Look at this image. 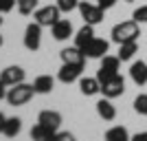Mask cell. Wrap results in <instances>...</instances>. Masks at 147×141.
<instances>
[{"mask_svg": "<svg viewBox=\"0 0 147 141\" xmlns=\"http://www.w3.org/2000/svg\"><path fill=\"white\" fill-rule=\"evenodd\" d=\"M112 42L123 44V42H132V40H138L141 35V29H138V22L136 20H125V22H119L112 29Z\"/></svg>", "mask_w": 147, "mask_h": 141, "instance_id": "obj_1", "label": "cell"}, {"mask_svg": "<svg viewBox=\"0 0 147 141\" xmlns=\"http://www.w3.org/2000/svg\"><path fill=\"white\" fill-rule=\"evenodd\" d=\"M33 95H35L33 84H24V82H20V84H16V86H9L5 99L9 101V106H24L26 101H31Z\"/></svg>", "mask_w": 147, "mask_h": 141, "instance_id": "obj_2", "label": "cell"}, {"mask_svg": "<svg viewBox=\"0 0 147 141\" xmlns=\"http://www.w3.org/2000/svg\"><path fill=\"white\" fill-rule=\"evenodd\" d=\"M81 11V18H84V22L86 25H101L103 22V13H105V9H101L99 5H92V2H79V7H77Z\"/></svg>", "mask_w": 147, "mask_h": 141, "instance_id": "obj_3", "label": "cell"}, {"mask_svg": "<svg viewBox=\"0 0 147 141\" xmlns=\"http://www.w3.org/2000/svg\"><path fill=\"white\" fill-rule=\"evenodd\" d=\"M59 7L57 5H46V7H42V9H35L33 11V18H35V22L40 27H53L59 20Z\"/></svg>", "mask_w": 147, "mask_h": 141, "instance_id": "obj_4", "label": "cell"}, {"mask_svg": "<svg viewBox=\"0 0 147 141\" xmlns=\"http://www.w3.org/2000/svg\"><path fill=\"white\" fill-rule=\"evenodd\" d=\"M119 66H121V60H119V55H103L101 57V66H99L97 71V80L99 82H105L110 80V77H114V75H119Z\"/></svg>", "mask_w": 147, "mask_h": 141, "instance_id": "obj_5", "label": "cell"}, {"mask_svg": "<svg viewBox=\"0 0 147 141\" xmlns=\"http://www.w3.org/2000/svg\"><path fill=\"white\" fill-rule=\"evenodd\" d=\"M123 91H125V80L121 77V73L110 77V80H105V82H101V93H103V97H108V99L121 97Z\"/></svg>", "mask_w": 147, "mask_h": 141, "instance_id": "obj_6", "label": "cell"}, {"mask_svg": "<svg viewBox=\"0 0 147 141\" xmlns=\"http://www.w3.org/2000/svg\"><path fill=\"white\" fill-rule=\"evenodd\" d=\"M108 40H103V37H92L90 42L84 46V53H86V57H90V60H101V57L108 53Z\"/></svg>", "mask_w": 147, "mask_h": 141, "instance_id": "obj_7", "label": "cell"}, {"mask_svg": "<svg viewBox=\"0 0 147 141\" xmlns=\"http://www.w3.org/2000/svg\"><path fill=\"white\" fill-rule=\"evenodd\" d=\"M84 73V64H66L61 62V68L57 71V80L64 84H73L75 80H79Z\"/></svg>", "mask_w": 147, "mask_h": 141, "instance_id": "obj_8", "label": "cell"}, {"mask_svg": "<svg viewBox=\"0 0 147 141\" xmlns=\"http://www.w3.org/2000/svg\"><path fill=\"white\" fill-rule=\"evenodd\" d=\"M40 44H42V27L37 25V22L26 25V29H24V46L29 51H37Z\"/></svg>", "mask_w": 147, "mask_h": 141, "instance_id": "obj_9", "label": "cell"}, {"mask_svg": "<svg viewBox=\"0 0 147 141\" xmlns=\"http://www.w3.org/2000/svg\"><path fill=\"white\" fill-rule=\"evenodd\" d=\"M26 73H24V68L22 66H7L2 73H0V80L5 82L7 86H16L20 84V82H24Z\"/></svg>", "mask_w": 147, "mask_h": 141, "instance_id": "obj_10", "label": "cell"}, {"mask_svg": "<svg viewBox=\"0 0 147 141\" xmlns=\"http://www.w3.org/2000/svg\"><path fill=\"white\" fill-rule=\"evenodd\" d=\"M59 57L66 64H86V53L79 46H66V49H61Z\"/></svg>", "mask_w": 147, "mask_h": 141, "instance_id": "obj_11", "label": "cell"}, {"mask_svg": "<svg viewBox=\"0 0 147 141\" xmlns=\"http://www.w3.org/2000/svg\"><path fill=\"white\" fill-rule=\"evenodd\" d=\"M51 33H53V37L55 40H59V42H64V40H68V37L73 35V25H70V20H57L55 25L51 27Z\"/></svg>", "mask_w": 147, "mask_h": 141, "instance_id": "obj_12", "label": "cell"}, {"mask_svg": "<svg viewBox=\"0 0 147 141\" xmlns=\"http://www.w3.org/2000/svg\"><path fill=\"white\" fill-rule=\"evenodd\" d=\"M37 123H42V126H46L51 130H57L61 126V115L57 110H42L37 115Z\"/></svg>", "mask_w": 147, "mask_h": 141, "instance_id": "obj_13", "label": "cell"}, {"mask_svg": "<svg viewBox=\"0 0 147 141\" xmlns=\"http://www.w3.org/2000/svg\"><path fill=\"white\" fill-rule=\"evenodd\" d=\"M129 77H132V82L138 86H145L147 84V64L143 60L134 62L132 66H129Z\"/></svg>", "mask_w": 147, "mask_h": 141, "instance_id": "obj_14", "label": "cell"}, {"mask_svg": "<svg viewBox=\"0 0 147 141\" xmlns=\"http://www.w3.org/2000/svg\"><path fill=\"white\" fill-rule=\"evenodd\" d=\"M55 86V80L51 75H37L33 80V88H35V95H49Z\"/></svg>", "mask_w": 147, "mask_h": 141, "instance_id": "obj_15", "label": "cell"}, {"mask_svg": "<svg viewBox=\"0 0 147 141\" xmlns=\"http://www.w3.org/2000/svg\"><path fill=\"white\" fill-rule=\"evenodd\" d=\"M55 135H57V130H51L42 123H35L31 128V139L33 141H55Z\"/></svg>", "mask_w": 147, "mask_h": 141, "instance_id": "obj_16", "label": "cell"}, {"mask_svg": "<svg viewBox=\"0 0 147 141\" xmlns=\"http://www.w3.org/2000/svg\"><path fill=\"white\" fill-rule=\"evenodd\" d=\"M79 91L86 95V97H92V95H97L101 93V82L97 77H81L79 80Z\"/></svg>", "mask_w": 147, "mask_h": 141, "instance_id": "obj_17", "label": "cell"}, {"mask_svg": "<svg viewBox=\"0 0 147 141\" xmlns=\"http://www.w3.org/2000/svg\"><path fill=\"white\" fill-rule=\"evenodd\" d=\"M97 112H99V117H101V119H105V121H112V119L117 117V108L112 106V101H110L108 97L97 101Z\"/></svg>", "mask_w": 147, "mask_h": 141, "instance_id": "obj_18", "label": "cell"}, {"mask_svg": "<svg viewBox=\"0 0 147 141\" xmlns=\"http://www.w3.org/2000/svg\"><path fill=\"white\" fill-rule=\"evenodd\" d=\"M92 37H94V27H92V25H84L79 31H77V35H75V46L84 49Z\"/></svg>", "mask_w": 147, "mask_h": 141, "instance_id": "obj_19", "label": "cell"}, {"mask_svg": "<svg viewBox=\"0 0 147 141\" xmlns=\"http://www.w3.org/2000/svg\"><path fill=\"white\" fill-rule=\"evenodd\" d=\"M20 130H22V119H20V117H7L2 135L9 137V139H13V137H18V135H20Z\"/></svg>", "mask_w": 147, "mask_h": 141, "instance_id": "obj_20", "label": "cell"}, {"mask_svg": "<svg viewBox=\"0 0 147 141\" xmlns=\"http://www.w3.org/2000/svg\"><path fill=\"white\" fill-rule=\"evenodd\" d=\"M134 53H138V42H136V40L119 44V60H121V62L132 60V57H134Z\"/></svg>", "mask_w": 147, "mask_h": 141, "instance_id": "obj_21", "label": "cell"}, {"mask_svg": "<svg viewBox=\"0 0 147 141\" xmlns=\"http://www.w3.org/2000/svg\"><path fill=\"white\" fill-rule=\"evenodd\" d=\"M129 139H132V137H129L125 126H112V128L105 132V141H129Z\"/></svg>", "mask_w": 147, "mask_h": 141, "instance_id": "obj_22", "label": "cell"}, {"mask_svg": "<svg viewBox=\"0 0 147 141\" xmlns=\"http://www.w3.org/2000/svg\"><path fill=\"white\" fill-rule=\"evenodd\" d=\"M16 7L22 16H31L37 9V0H16Z\"/></svg>", "mask_w": 147, "mask_h": 141, "instance_id": "obj_23", "label": "cell"}, {"mask_svg": "<svg viewBox=\"0 0 147 141\" xmlns=\"http://www.w3.org/2000/svg\"><path fill=\"white\" fill-rule=\"evenodd\" d=\"M134 110L138 112V115H145L147 117V93L136 95V99H134Z\"/></svg>", "mask_w": 147, "mask_h": 141, "instance_id": "obj_24", "label": "cell"}, {"mask_svg": "<svg viewBox=\"0 0 147 141\" xmlns=\"http://www.w3.org/2000/svg\"><path fill=\"white\" fill-rule=\"evenodd\" d=\"M57 7H59V11L70 13V11H75V9L79 7V0H57Z\"/></svg>", "mask_w": 147, "mask_h": 141, "instance_id": "obj_25", "label": "cell"}, {"mask_svg": "<svg viewBox=\"0 0 147 141\" xmlns=\"http://www.w3.org/2000/svg\"><path fill=\"white\" fill-rule=\"evenodd\" d=\"M132 20H136L138 25H141V22H147V5H145V7H138V9H134V13H132Z\"/></svg>", "mask_w": 147, "mask_h": 141, "instance_id": "obj_26", "label": "cell"}, {"mask_svg": "<svg viewBox=\"0 0 147 141\" xmlns=\"http://www.w3.org/2000/svg\"><path fill=\"white\" fill-rule=\"evenodd\" d=\"M16 7V0H0V13H9Z\"/></svg>", "mask_w": 147, "mask_h": 141, "instance_id": "obj_27", "label": "cell"}, {"mask_svg": "<svg viewBox=\"0 0 147 141\" xmlns=\"http://www.w3.org/2000/svg\"><path fill=\"white\" fill-rule=\"evenodd\" d=\"M55 141H77L73 132H57L55 135Z\"/></svg>", "mask_w": 147, "mask_h": 141, "instance_id": "obj_28", "label": "cell"}, {"mask_svg": "<svg viewBox=\"0 0 147 141\" xmlns=\"http://www.w3.org/2000/svg\"><path fill=\"white\" fill-rule=\"evenodd\" d=\"M97 5L101 7V9H110V7L117 5V0H97Z\"/></svg>", "mask_w": 147, "mask_h": 141, "instance_id": "obj_29", "label": "cell"}, {"mask_svg": "<svg viewBox=\"0 0 147 141\" xmlns=\"http://www.w3.org/2000/svg\"><path fill=\"white\" fill-rule=\"evenodd\" d=\"M129 141H147V132H136Z\"/></svg>", "mask_w": 147, "mask_h": 141, "instance_id": "obj_30", "label": "cell"}, {"mask_svg": "<svg viewBox=\"0 0 147 141\" xmlns=\"http://www.w3.org/2000/svg\"><path fill=\"white\" fill-rule=\"evenodd\" d=\"M5 97H7V84L0 80V99H5Z\"/></svg>", "mask_w": 147, "mask_h": 141, "instance_id": "obj_31", "label": "cell"}, {"mask_svg": "<svg viewBox=\"0 0 147 141\" xmlns=\"http://www.w3.org/2000/svg\"><path fill=\"white\" fill-rule=\"evenodd\" d=\"M5 121H7V117L2 115V112H0V132H2V130H5Z\"/></svg>", "mask_w": 147, "mask_h": 141, "instance_id": "obj_32", "label": "cell"}, {"mask_svg": "<svg viewBox=\"0 0 147 141\" xmlns=\"http://www.w3.org/2000/svg\"><path fill=\"white\" fill-rule=\"evenodd\" d=\"M0 46H2V35H0Z\"/></svg>", "mask_w": 147, "mask_h": 141, "instance_id": "obj_33", "label": "cell"}, {"mask_svg": "<svg viewBox=\"0 0 147 141\" xmlns=\"http://www.w3.org/2000/svg\"><path fill=\"white\" fill-rule=\"evenodd\" d=\"M0 25H2V18H0Z\"/></svg>", "mask_w": 147, "mask_h": 141, "instance_id": "obj_34", "label": "cell"}, {"mask_svg": "<svg viewBox=\"0 0 147 141\" xmlns=\"http://www.w3.org/2000/svg\"><path fill=\"white\" fill-rule=\"evenodd\" d=\"M125 2H132V0H125Z\"/></svg>", "mask_w": 147, "mask_h": 141, "instance_id": "obj_35", "label": "cell"}]
</instances>
